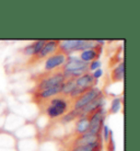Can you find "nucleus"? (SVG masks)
Segmentation results:
<instances>
[{"label":"nucleus","mask_w":140,"mask_h":151,"mask_svg":"<svg viewBox=\"0 0 140 151\" xmlns=\"http://www.w3.org/2000/svg\"><path fill=\"white\" fill-rule=\"evenodd\" d=\"M43 105H44V111L46 115L50 119H57V118H61L65 114H67L71 110L70 106H72V103L68 99V96L59 94L50 99Z\"/></svg>","instance_id":"1"},{"label":"nucleus","mask_w":140,"mask_h":151,"mask_svg":"<svg viewBox=\"0 0 140 151\" xmlns=\"http://www.w3.org/2000/svg\"><path fill=\"white\" fill-rule=\"evenodd\" d=\"M88 66L89 64L84 61L80 60L78 57L76 56H68L66 64L62 66L60 69L62 75L65 76L66 80L68 79H77L78 77L82 76L88 71Z\"/></svg>","instance_id":"2"},{"label":"nucleus","mask_w":140,"mask_h":151,"mask_svg":"<svg viewBox=\"0 0 140 151\" xmlns=\"http://www.w3.org/2000/svg\"><path fill=\"white\" fill-rule=\"evenodd\" d=\"M65 81H66V78L62 75L61 70L54 72H44V73H41L39 78L36 80V86H35L34 91L61 86Z\"/></svg>","instance_id":"3"},{"label":"nucleus","mask_w":140,"mask_h":151,"mask_svg":"<svg viewBox=\"0 0 140 151\" xmlns=\"http://www.w3.org/2000/svg\"><path fill=\"white\" fill-rule=\"evenodd\" d=\"M94 46H96L95 42L88 40H67V41H59L58 50L69 56L73 52H83L85 49H90Z\"/></svg>","instance_id":"4"},{"label":"nucleus","mask_w":140,"mask_h":151,"mask_svg":"<svg viewBox=\"0 0 140 151\" xmlns=\"http://www.w3.org/2000/svg\"><path fill=\"white\" fill-rule=\"evenodd\" d=\"M106 117V111L104 107H101L100 110L94 112L89 116V134L92 135H100L102 132V128L104 126V121Z\"/></svg>","instance_id":"5"},{"label":"nucleus","mask_w":140,"mask_h":151,"mask_svg":"<svg viewBox=\"0 0 140 151\" xmlns=\"http://www.w3.org/2000/svg\"><path fill=\"white\" fill-rule=\"evenodd\" d=\"M100 95H102V91H101L100 88L94 87L89 89L87 92H84L83 94L80 95L79 98L72 102V110L80 111L81 109H83L84 106H87L89 103H91L93 100H95L98 96H100Z\"/></svg>","instance_id":"6"},{"label":"nucleus","mask_w":140,"mask_h":151,"mask_svg":"<svg viewBox=\"0 0 140 151\" xmlns=\"http://www.w3.org/2000/svg\"><path fill=\"white\" fill-rule=\"evenodd\" d=\"M67 57L68 56L66 54L61 53L60 50H57L55 54L47 57L45 59V65H44L45 72H54L60 70L62 66L66 64Z\"/></svg>","instance_id":"7"},{"label":"nucleus","mask_w":140,"mask_h":151,"mask_svg":"<svg viewBox=\"0 0 140 151\" xmlns=\"http://www.w3.org/2000/svg\"><path fill=\"white\" fill-rule=\"evenodd\" d=\"M69 141L70 142L68 144V149L73 147H79V146H85V145L102 141V134L92 135V134L85 132V134H82V135H72L71 140H69Z\"/></svg>","instance_id":"8"},{"label":"nucleus","mask_w":140,"mask_h":151,"mask_svg":"<svg viewBox=\"0 0 140 151\" xmlns=\"http://www.w3.org/2000/svg\"><path fill=\"white\" fill-rule=\"evenodd\" d=\"M58 45H59V41L57 40H53V41H46L45 45L43 46V48L39 50V53L36 56L31 57V59L29 63H35L37 60H42V59H46L47 57L50 55L55 54L58 50Z\"/></svg>","instance_id":"9"},{"label":"nucleus","mask_w":140,"mask_h":151,"mask_svg":"<svg viewBox=\"0 0 140 151\" xmlns=\"http://www.w3.org/2000/svg\"><path fill=\"white\" fill-rule=\"evenodd\" d=\"M103 50V46L96 45L90 49H85L83 52H80V56L78 57L80 60L84 61L87 64H90L91 61L98 60Z\"/></svg>","instance_id":"10"},{"label":"nucleus","mask_w":140,"mask_h":151,"mask_svg":"<svg viewBox=\"0 0 140 151\" xmlns=\"http://www.w3.org/2000/svg\"><path fill=\"white\" fill-rule=\"evenodd\" d=\"M101 107H104V98H103V94L98 96L91 103H89L87 106H84L83 109H81L79 111L80 116H90L91 114H93L94 112L100 110Z\"/></svg>","instance_id":"11"},{"label":"nucleus","mask_w":140,"mask_h":151,"mask_svg":"<svg viewBox=\"0 0 140 151\" xmlns=\"http://www.w3.org/2000/svg\"><path fill=\"white\" fill-rule=\"evenodd\" d=\"M75 84H76L77 87L83 88V89L89 90V89H91V88L96 87L98 80H95L94 78H93V76H92L91 72H85V73L78 77V78L75 80Z\"/></svg>","instance_id":"12"},{"label":"nucleus","mask_w":140,"mask_h":151,"mask_svg":"<svg viewBox=\"0 0 140 151\" xmlns=\"http://www.w3.org/2000/svg\"><path fill=\"white\" fill-rule=\"evenodd\" d=\"M89 116H80L75 121V132L73 135H82L89 130Z\"/></svg>","instance_id":"13"},{"label":"nucleus","mask_w":140,"mask_h":151,"mask_svg":"<svg viewBox=\"0 0 140 151\" xmlns=\"http://www.w3.org/2000/svg\"><path fill=\"white\" fill-rule=\"evenodd\" d=\"M124 75H125V63H124V61H121V63L112 70L111 77H112L113 82H116V81H124Z\"/></svg>","instance_id":"14"},{"label":"nucleus","mask_w":140,"mask_h":151,"mask_svg":"<svg viewBox=\"0 0 140 151\" xmlns=\"http://www.w3.org/2000/svg\"><path fill=\"white\" fill-rule=\"evenodd\" d=\"M103 142L98 141L94 144L85 145V146H79V147H73L68 149L67 151H102Z\"/></svg>","instance_id":"15"},{"label":"nucleus","mask_w":140,"mask_h":151,"mask_svg":"<svg viewBox=\"0 0 140 151\" xmlns=\"http://www.w3.org/2000/svg\"><path fill=\"white\" fill-rule=\"evenodd\" d=\"M80 117V113H79V111H77V110H70L67 114H65L64 116L61 117V119L60 121L62 122V123H70V122H73V121H76V119H78Z\"/></svg>","instance_id":"16"},{"label":"nucleus","mask_w":140,"mask_h":151,"mask_svg":"<svg viewBox=\"0 0 140 151\" xmlns=\"http://www.w3.org/2000/svg\"><path fill=\"white\" fill-rule=\"evenodd\" d=\"M121 100L119 98L114 99L112 101V104H111V109H110V114H115L117 113L118 111L121 110Z\"/></svg>","instance_id":"17"},{"label":"nucleus","mask_w":140,"mask_h":151,"mask_svg":"<svg viewBox=\"0 0 140 151\" xmlns=\"http://www.w3.org/2000/svg\"><path fill=\"white\" fill-rule=\"evenodd\" d=\"M101 66H102V63L100 60H94V61H91L89 66H88V71H95V70H98V69L101 68Z\"/></svg>","instance_id":"18"},{"label":"nucleus","mask_w":140,"mask_h":151,"mask_svg":"<svg viewBox=\"0 0 140 151\" xmlns=\"http://www.w3.org/2000/svg\"><path fill=\"white\" fill-rule=\"evenodd\" d=\"M102 130H103V136H104V139H105V141H107V140H108V136H111V132L108 130V127L104 125Z\"/></svg>","instance_id":"19"},{"label":"nucleus","mask_w":140,"mask_h":151,"mask_svg":"<svg viewBox=\"0 0 140 151\" xmlns=\"http://www.w3.org/2000/svg\"><path fill=\"white\" fill-rule=\"evenodd\" d=\"M102 75H103V71H102V69H101V68L92 72V76H93V78H94L95 80H98V79H100V78L102 77Z\"/></svg>","instance_id":"20"}]
</instances>
